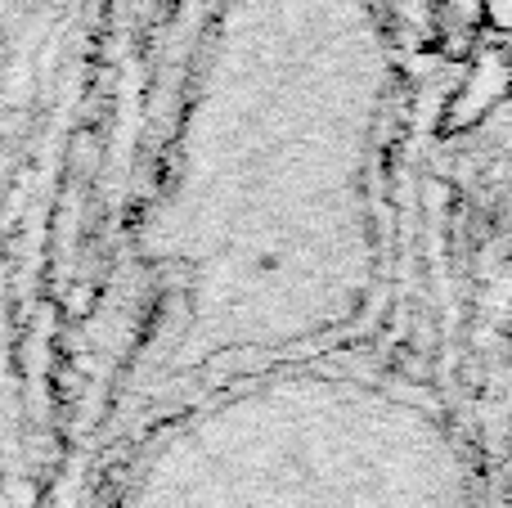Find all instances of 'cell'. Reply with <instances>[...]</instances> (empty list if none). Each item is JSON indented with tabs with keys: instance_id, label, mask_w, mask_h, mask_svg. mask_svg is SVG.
<instances>
[{
	"instance_id": "obj_1",
	"label": "cell",
	"mask_w": 512,
	"mask_h": 508,
	"mask_svg": "<svg viewBox=\"0 0 512 508\" xmlns=\"http://www.w3.org/2000/svg\"><path fill=\"white\" fill-rule=\"evenodd\" d=\"M486 23L499 32H512V0H486Z\"/></svg>"
}]
</instances>
